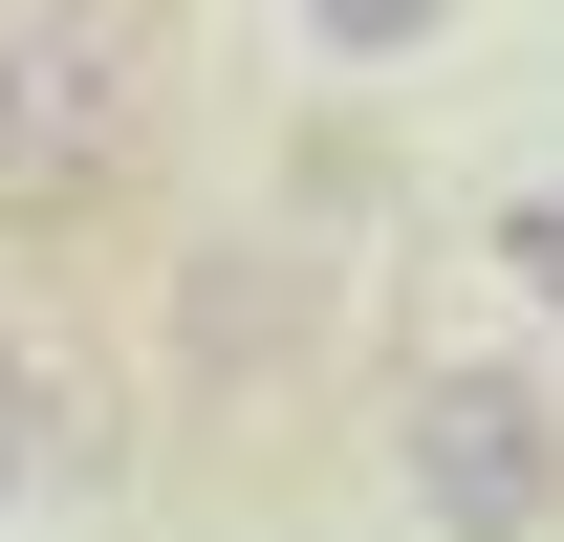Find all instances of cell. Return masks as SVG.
Segmentation results:
<instances>
[{"label":"cell","mask_w":564,"mask_h":542,"mask_svg":"<svg viewBox=\"0 0 564 542\" xmlns=\"http://www.w3.org/2000/svg\"><path fill=\"white\" fill-rule=\"evenodd\" d=\"M174 109V44L152 0H0V217H66L109 196Z\"/></svg>","instance_id":"1"},{"label":"cell","mask_w":564,"mask_h":542,"mask_svg":"<svg viewBox=\"0 0 564 542\" xmlns=\"http://www.w3.org/2000/svg\"><path fill=\"white\" fill-rule=\"evenodd\" d=\"M391 456H413V521L434 542H543L564 521V412L521 391V369H413V412H391Z\"/></svg>","instance_id":"2"},{"label":"cell","mask_w":564,"mask_h":542,"mask_svg":"<svg viewBox=\"0 0 564 542\" xmlns=\"http://www.w3.org/2000/svg\"><path fill=\"white\" fill-rule=\"evenodd\" d=\"M66 477H87V391L44 347H0V499H66Z\"/></svg>","instance_id":"3"},{"label":"cell","mask_w":564,"mask_h":542,"mask_svg":"<svg viewBox=\"0 0 564 542\" xmlns=\"http://www.w3.org/2000/svg\"><path fill=\"white\" fill-rule=\"evenodd\" d=\"M434 22H456V0H304V44H326V66H391V44H434Z\"/></svg>","instance_id":"4"},{"label":"cell","mask_w":564,"mask_h":542,"mask_svg":"<svg viewBox=\"0 0 564 542\" xmlns=\"http://www.w3.org/2000/svg\"><path fill=\"white\" fill-rule=\"evenodd\" d=\"M499 239H521V282H543V304H564V217H499Z\"/></svg>","instance_id":"5"}]
</instances>
